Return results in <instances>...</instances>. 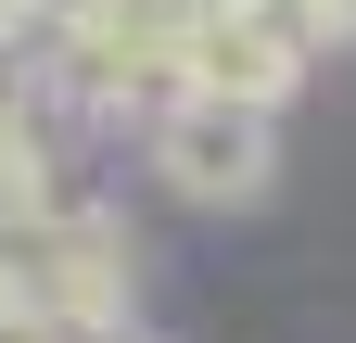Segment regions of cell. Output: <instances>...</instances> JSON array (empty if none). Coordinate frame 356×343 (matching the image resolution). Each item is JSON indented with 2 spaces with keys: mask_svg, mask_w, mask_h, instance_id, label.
Segmentation results:
<instances>
[{
  "mask_svg": "<svg viewBox=\"0 0 356 343\" xmlns=\"http://www.w3.org/2000/svg\"><path fill=\"white\" fill-rule=\"evenodd\" d=\"M153 178L178 203H216V217H242V203L280 191V115L267 102H204V90H178L153 115Z\"/></svg>",
  "mask_w": 356,
  "mask_h": 343,
  "instance_id": "1",
  "label": "cell"
},
{
  "mask_svg": "<svg viewBox=\"0 0 356 343\" xmlns=\"http://www.w3.org/2000/svg\"><path fill=\"white\" fill-rule=\"evenodd\" d=\"M305 64L318 51L280 13H254V0H191V26H178V90H204V102H267L280 115Z\"/></svg>",
  "mask_w": 356,
  "mask_h": 343,
  "instance_id": "2",
  "label": "cell"
}]
</instances>
